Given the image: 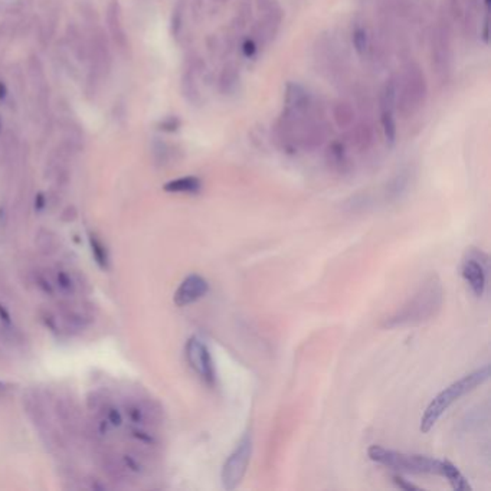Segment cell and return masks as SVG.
<instances>
[{
	"mask_svg": "<svg viewBox=\"0 0 491 491\" xmlns=\"http://www.w3.org/2000/svg\"><path fill=\"white\" fill-rule=\"evenodd\" d=\"M442 303V284L436 276H431L404 305L385 319L382 326L385 329H397L427 323L438 316Z\"/></svg>",
	"mask_w": 491,
	"mask_h": 491,
	"instance_id": "obj_1",
	"label": "cell"
},
{
	"mask_svg": "<svg viewBox=\"0 0 491 491\" xmlns=\"http://www.w3.org/2000/svg\"><path fill=\"white\" fill-rule=\"evenodd\" d=\"M488 378H490V366L485 365L463 376L461 379L456 380L454 383H451L450 386H446L444 390H441L429 402V405L427 407L421 418V425H419L421 431L424 434L429 432L435 427V424L441 419V417L448 411L457 400H460L463 396H465L467 393H470L471 390L482 385Z\"/></svg>",
	"mask_w": 491,
	"mask_h": 491,
	"instance_id": "obj_2",
	"label": "cell"
},
{
	"mask_svg": "<svg viewBox=\"0 0 491 491\" xmlns=\"http://www.w3.org/2000/svg\"><path fill=\"white\" fill-rule=\"evenodd\" d=\"M368 457L388 468L408 473V474H435L441 475L444 460L431 458L419 454H408L383 448L380 445H372L368 450Z\"/></svg>",
	"mask_w": 491,
	"mask_h": 491,
	"instance_id": "obj_3",
	"label": "cell"
},
{
	"mask_svg": "<svg viewBox=\"0 0 491 491\" xmlns=\"http://www.w3.org/2000/svg\"><path fill=\"white\" fill-rule=\"evenodd\" d=\"M427 98V81L422 69L412 64L407 68L404 79H402L400 91L397 89V103L400 113L405 117L415 114L425 103Z\"/></svg>",
	"mask_w": 491,
	"mask_h": 491,
	"instance_id": "obj_4",
	"label": "cell"
},
{
	"mask_svg": "<svg viewBox=\"0 0 491 491\" xmlns=\"http://www.w3.org/2000/svg\"><path fill=\"white\" fill-rule=\"evenodd\" d=\"M252 456V436L245 432L222 467L220 480L225 490H235L244 480Z\"/></svg>",
	"mask_w": 491,
	"mask_h": 491,
	"instance_id": "obj_5",
	"label": "cell"
},
{
	"mask_svg": "<svg viewBox=\"0 0 491 491\" xmlns=\"http://www.w3.org/2000/svg\"><path fill=\"white\" fill-rule=\"evenodd\" d=\"M488 274V255L478 248H467L461 261V277L473 294L481 297L485 291Z\"/></svg>",
	"mask_w": 491,
	"mask_h": 491,
	"instance_id": "obj_6",
	"label": "cell"
},
{
	"mask_svg": "<svg viewBox=\"0 0 491 491\" xmlns=\"http://www.w3.org/2000/svg\"><path fill=\"white\" fill-rule=\"evenodd\" d=\"M186 361L192 371L208 385L213 386L216 380V371L209 347L198 336H192L185 346Z\"/></svg>",
	"mask_w": 491,
	"mask_h": 491,
	"instance_id": "obj_7",
	"label": "cell"
},
{
	"mask_svg": "<svg viewBox=\"0 0 491 491\" xmlns=\"http://www.w3.org/2000/svg\"><path fill=\"white\" fill-rule=\"evenodd\" d=\"M209 291V283L199 274L188 276L174 291L173 301L177 307L191 305L203 298Z\"/></svg>",
	"mask_w": 491,
	"mask_h": 491,
	"instance_id": "obj_8",
	"label": "cell"
},
{
	"mask_svg": "<svg viewBox=\"0 0 491 491\" xmlns=\"http://www.w3.org/2000/svg\"><path fill=\"white\" fill-rule=\"evenodd\" d=\"M255 4L261 13L259 35L262 39L270 40L276 36L283 21V9L280 2L278 0H255Z\"/></svg>",
	"mask_w": 491,
	"mask_h": 491,
	"instance_id": "obj_9",
	"label": "cell"
},
{
	"mask_svg": "<svg viewBox=\"0 0 491 491\" xmlns=\"http://www.w3.org/2000/svg\"><path fill=\"white\" fill-rule=\"evenodd\" d=\"M284 113L293 117H305L311 107V97L307 89L297 84L288 82L284 96Z\"/></svg>",
	"mask_w": 491,
	"mask_h": 491,
	"instance_id": "obj_10",
	"label": "cell"
},
{
	"mask_svg": "<svg viewBox=\"0 0 491 491\" xmlns=\"http://www.w3.org/2000/svg\"><path fill=\"white\" fill-rule=\"evenodd\" d=\"M106 21H107V29L115 42L117 47L124 51L128 48V36L125 33L124 25H123V18H121V5L118 0H110L107 5V13H106Z\"/></svg>",
	"mask_w": 491,
	"mask_h": 491,
	"instance_id": "obj_11",
	"label": "cell"
},
{
	"mask_svg": "<svg viewBox=\"0 0 491 491\" xmlns=\"http://www.w3.org/2000/svg\"><path fill=\"white\" fill-rule=\"evenodd\" d=\"M167 193H186L196 195L202 191V181L196 176H184L173 179L163 186Z\"/></svg>",
	"mask_w": 491,
	"mask_h": 491,
	"instance_id": "obj_12",
	"label": "cell"
},
{
	"mask_svg": "<svg viewBox=\"0 0 491 491\" xmlns=\"http://www.w3.org/2000/svg\"><path fill=\"white\" fill-rule=\"evenodd\" d=\"M51 280L55 288V294L60 293L64 297H72L78 291V281L69 271L57 270Z\"/></svg>",
	"mask_w": 491,
	"mask_h": 491,
	"instance_id": "obj_13",
	"label": "cell"
},
{
	"mask_svg": "<svg viewBox=\"0 0 491 491\" xmlns=\"http://www.w3.org/2000/svg\"><path fill=\"white\" fill-rule=\"evenodd\" d=\"M441 477H445L451 484V487L456 491H468L471 490V485L465 480V477L461 474V471L450 461L444 460L442 463V470H441Z\"/></svg>",
	"mask_w": 491,
	"mask_h": 491,
	"instance_id": "obj_14",
	"label": "cell"
},
{
	"mask_svg": "<svg viewBox=\"0 0 491 491\" xmlns=\"http://www.w3.org/2000/svg\"><path fill=\"white\" fill-rule=\"evenodd\" d=\"M88 242H89V248H91V254H93V258H94L96 264L101 268L103 271H107L108 266H110V256H108L107 247L93 232L88 234Z\"/></svg>",
	"mask_w": 491,
	"mask_h": 491,
	"instance_id": "obj_15",
	"label": "cell"
},
{
	"mask_svg": "<svg viewBox=\"0 0 491 491\" xmlns=\"http://www.w3.org/2000/svg\"><path fill=\"white\" fill-rule=\"evenodd\" d=\"M238 84H239V72H238V69L234 65H227L225 68H223V71L220 74V78H219L220 89L225 94H231V93L235 91Z\"/></svg>",
	"mask_w": 491,
	"mask_h": 491,
	"instance_id": "obj_16",
	"label": "cell"
},
{
	"mask_svg": "<svg viewBox=\"0 0 491 491\" xmlns=\"http://www.w3.org/2000/svg\"><path fill=\"white\" fill-rule=\"evenodd\" d=\"M397 82L393 78L385 84L380 94V110L395 111L397 103Z\"/></svg>",
	"mask_w": 491,
	"mask_h": 491,
	"instance_id": "obj_17",
	"label": "cell"
},
{
	"mask_svg": "<svg viewBox=\"0 0 491 491\" xmlns=\"http://www.w3.org/2000/svg\"><path fill=\"white\" fill-rule=\"evenodd\" d=\"M333 117L340 128H349L354 120V111L346 101H339L333 108Z\"/></svg>",
	"mask_w": 491,
	"mask_h": 491,
	"instance_id": "obj_18",
	"label": "cell"
},
{
	"mask_svg": "<svg viewBox=\"0 0 491 491\" xmlns=\"http://www.w3.org/2000/svg\"><path fill=\"white\" fill-rule=\"evenodd\" d=\"M380 121H382V128L386 143L389 146H393L396 142V120H395V111L390 110H380Z\"/></svg>",
	"mask_w": 491,
	"mask_h": 491,
	"instance_id": "obj_19",
	"label": "cell"
},
{
	"mask_svg": "<svg viewBox=\"0 0 491 491\" xmlns=\"http://www.w3.org/2000/svg\"><path fill=\"white\" fill-rule=\"evenodd\" d=\"M351 39H353V47H354V51L357 52V55L365 57V54L369 50V36H368L366 29L362 26H357L353 30Z\"/></svg>",
	"mask_w": 491,
	"mask_h": 491,
	"instance_id": "obj_20",
	"label": "cell"
},
{
	"mask_svg": "<svg viewBox=\"0 0 491 491\" xmlns=\"http://www.w3.org/2000/svg\"><path fill=\"white\" fill-rule=\"evenodd\" d=\"M182 91H184V96L191 101V103H195L198 98H199V89L196 86V82H195V77L192 72H185L184 78H182Z\"/></svg>",
	"mask_w": 491,
	"mask_h": 491,
	"instance_id": "obj_21",
	"label": "cell"
},
{
	"mask_svg": "<svg viewBox=\"0 0 491 491\" xmlns=\"http://www.w3.org/2000/svg\"><path fill=\"white\" fill-rule=\"evenodd\" d=\"M152 150H153V157L159 164H164L167 162L170 156V147L163 140L154 139Z\"/></svg>",
	"mask_w": 491,
	"mask_h": 491,
	"instance_id": "obj_22",
	"label": "cell"
},
{
	"mask_svg": "<svg viewBox=\"0 0 491 491\" xmlns=\"http://www.w3.org/2000/svg\"><path fill=\"white\" fill-rule=\"evenodd\" d=\"M356 139H357V145H359L362 149H366L371 143H372V128L362 124L359 125L356 131Z\"/></svg>",
	"mask_w": 491,
	"mask_h": 491,
	"instance_id": "obj_23",
	"label": "cell"
},
{
	"mask_svg": "<svg viewBox=\"0 0 491 491\" xmlns=\"http://www.w3.org/2000/svg\"><path fill=\"white\" fill-rule=\"evenodd\" d=\"M182 18H184V8L182 5H177V8L174 9L173 12V16H171V32L174 36L179 35V32H181L182 29Z\"/></svg>",
	"mask_w": 491,
	"mask_h": 491,
	"instance_id": "obj_24",
	"label": "cell"
},
{
	"mask_svg": "<svg viewBox=\"0 0 491 491\" xmlns=\"http://www.w3.org/2000/svg\"><path fill=\"white\" fill-rule=\"evenodd\" d=\"M179 127H181V121H179L177 117H167V118L162 120V123H160V128H162L163 131H170V132H173V131H176Z\"/></svg>",
	"mask_w": 491,
	"mask_h": 491,
	"instance_id": "obj_25",
	"label": "cell"
},
{
	"mask_svg": "<svg viewBox=\"0 0 491 491\" xmlns=\"http://www.w3.org/2000/svg\"><path fill=\"white\" fill-rule=\"evenodd\" d=\"M258 51V47H256V43L254 39L248 38L244 40L242 43V54L247 57V58H252Z\"/></svg>",
	"mask_w": 491,
	"mask_h": 491,
	"instance_id": "obj_26",
	"label": "cell"
},
{
	"mask_svg": "<svg viewBox=\"0 0 491 491\" xmlns=\"http://www.w3.org/2000/svg\"><path fill=\"white\" fill-rule=\"evenodd\" d=\"M393 481H395V484H396L399 488H402V490H407V491H411V490L419 491V490H421L418 485H415V484H412V482H408L407 480H404L402 477H397V475L393 477Z\"/></svg>",
	"mask_w": 491,
	"mask_h": 491,
	"instance_id": "obj_27",
	"label": "cell"
},
{
	"mask_svg": "<svg viewBox=\"0 0 491 491\" xmlns=\"http://www.w3.org/2000/svg\"><path fill=\"white\" fill-rule=\"evenodd\" d=\"M0 323H2L6 329H12L11 312L2 304H0Z\"/></svg>",
	"mask_w": 491,
	"mask_h": 491,
	"instance_id": "obj_28",
	"label": "cell"
},
{
	"mask_svg": "<svg viewBox=\"0 0 491 491\" xmlns=\"http://www.w3.org/2000/svg\"><path fill=\"white\" fill-rule=\"evenodd\" d=\"M47 198H45L43 193H38L35 198V210L36 212H42L45 208H47Z\"/></svg>",
	"mask_w": 491,
	"mask_h": 491,
	"instance_id": "obj_29",
	"label": "cell"
},
{
	"mask_svg": "<svg viewBox=\"0 0 491 491\" xmlns=\"http://www.w3.org/2000/svg\"><path fill=\"white\" fill-rule=\"evenodd\" d=\"M8 94H9L8 85L5 84V81H0V101H5L8 98Z\"/></svg>",
	"mask_w": 491,
	"mask_h": 491,
	"instance_id": "obj_30",
	"label": "cell"
},
{
	"mask_svg": "<svg viewBox=\"0 0 491 491\" xmlns=\"http://www.w3.org/2000/svg\"><path fill=\"white\" fill-rule=\"evenodd\" d=\"M488 16L485 18V21H484V25H482V40L485 42V43H488Z\"/></svg>",
	"mask_w": 491,
	"mask_h": 491,
	"instance_id": "obj_31",
	"label": "cell"
},
{
	"mask_svg": "<svg viewBox=\"0 0 491 491\" xmlns=\"http://www.w3.org/2000/svg\"><path fill=\"white\" fill-rule=\"evenodd\" d=\"M490 2H491V0H484V5H485V9H487V11L490 9Z\"/></svg>",
	"mask_w": 491,
	"mask_h": 491,
	"instance_id": "obj_32",
	"label": "cell"
},
{
	"mask_svg": "<svg viewBox=\"0 0 491 491\" xmlns=\"http://www.w3.org/2000/svg\"><path fill=\"white\" fill-rule=\"evenodd\" d=\"M5 390V385L2 383V382H0V393H2Z\"/></svg>",
	"mask_w": 491,
	"mask_h": 491,
	"instance_id": "obj_33",
	"label": "cell"
},
{
	"mask_svg": "<svg viewBox=\"0 0 491 491\" xmlns=\"http://www.w3.org/2000/svg\"><path fill=\"white\" fill-rule=\"evenodd\" d=\"M0 132H2V124H0Z\"/></svg>",
	"mask_w": 491,
	"mask_h": 491,
	"instance_id": "obj_34",
	"label": "cell"
}]
</instances>
